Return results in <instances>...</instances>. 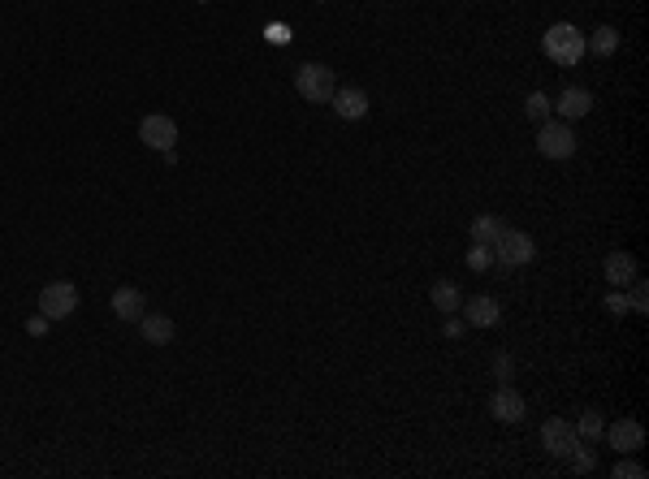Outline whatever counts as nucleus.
Masks as SVG:
<instances>
[{
	"label": "nucleus",
	"mask_w": 649,
	"mask_h": 479,
	"mask_svg": "<svg viewBox=\"0 0 649 479\" xmlns=\"http://www.w3.org/2000/svg\"><path fill=\"white\" fill-rule=\"evenodd\" d=\"M541 48H546V56L554 61V65H580L584 61V35L575 30L572 22H554L546 30V39H541Z\"/></svg>",
	"instance_id": "obj_1"
},
{
	"label": "nucleus",
	"mask_w": 649,
	"mask_h": 479,
	"mask_svg": "<svg viewBox=\"0 0 649 479\" xmlns=\"http://www.w3.org/2000/svg\"><path fill=\"white\" fill-rule=\"evenodd\" d=\"M295 91H299L307 104H329L333 91H338V82H333V70L321 65V61H307L295 70Z\"/></svg>",
	"instance_id": "obj_2"
},
{
	"label": "nucleus",
	"mask_w": 649,
	"mask_h": 479,
	"mask_svg": "<svg viewBox=\"0 0 649 479\" xmlns=\"http://www.w3.org/2000/svg\"><path fill=\"white\" fill-rule=\"evenodd\" d=\"M537 151H541L546 160H567V156H575V130L567 121L546 117L537 125Z\"/></svg>",
	"instance_id": "obj_3"
},
{
	"label": "nucleus",
	"mask_w": 649,
	"mask_h": 479,
	"mask_svg": "<svg viewBox=\"0 0 649 479\" xmlns=\"http://www.w3.org/2000/svg\"><path fill=\"white\" fill-rule=\"evenodd\" d=\"M489 251H494V264H502V268H520V264H528V260L537 255V242L528 238L524 229H502L498 242H494Z\"/></svg>",
	"instance_id": "obj_4"
},
{
	"label": "nucleus",
	"mask_w": 649,
	"mask_h": 479,
	"mask_svg": "<svg viewBox=\"0 0 649 479\" xmlns=\"http://www.w3.org/2000/svg\"><path fill=\"white\" fill-rule=\"evenodd\" d=\"M39 312L48 315V320H65V315L78 312V289L70 281H48V286L39 289Z\"/></svg>",
	"instance_id": "obj_5"
},
{
	"label": "nucleus",
	"mask_w": 649,
	"mask_h": 479,
	"mask_svg": "<svg viewBox=\"0 0 649 479\" xmlns=\"http://www.w3.org/2000/svg\"><path fill=\"white\" fill-rule=\"evenodd\" d=\"M139 139L156 151H174L177 147V121L165 117V113H148V117L139 121Z\"/></svg>",
	"instance_id": "obj_6"
},
{
	"label": "nucleus",
	"mask_w": 649,
	"mask_h": 479,
	"mask_svg": "<svg viewBox=\"0 0 649 479\" xmlns=\"http://www.w3.org/2000/svg\"><path fill=\"white\" fill-rule=\"evenodd\" d=\"M541 441H546L549 458H567L575 445H580L575 423H567V419H546V423H541Z\"/></svg>",
	"instance_id": "obj_7"
},
{
	"label": "nucleus",
	"mask_w": 649,
	"mask_h": 479,
	"mask_svg": "<svg viewBox=\"0 0 649 479\" xmlns=\"http://www.w3.org/2000/svg\"><path fill=\"white\" fill-rule=\"evenodd\" d=\"M601 436H606V441H610V449H619V454H636V449L645 445V428H641L636 419H627V415H624V419H615V423L601 432Z\"/></svg>",
	"instance_id": "obj_8"
},
{
	"label": "nucleus",
	"mask_w": 649,
	"mask_h": 479,
	"mask_svg": "<svg viewBox=\"0 0 649 479\" xmlns=\"http://www.w3.org/2000/svg\"><path fill=\"white\" fill-rule=\"evenodd\" d=\"M489 415H494L498 423H520V419H524V398H520V389L498 384L494 398H489Z\"/></svg>",
	"instance_id": "obj_9"
},
{
	"label": "nucleus",
	"mask_w": 649,
	"mask_h": 479,
	"mask_svg": "<svg viewBox=\"0 0 649 479\" xmlns=\"http://www.w3.org/2000/svg\"><path fill=\"white\" fill-rule=\"evenodd\" d=\"M463 312V320L472 324V329H494L502 320V307H498V298H485V294H476L468 307H459Z\"/></svg>",
	"instance_id": "obj_10"
},
{
	"label": "nucleus",
	"mask_w": 649,
	"mask_h": 479,
	"mask_svg": "<svg viewBox=\"0 0 649 479\" xmlns=\"http://www.w3.org/2000/svg\"><path fill=\"white\" fill-rule=\"evenodd\" d=\"M329 104H333V113H338L342 121H359L364 113H368V96H364L359 87H338Z\"/></svg>",
	"instance_id": "obj_11"
},
{
	"label": "nucleus",
	"mask_w": 649,
	"mask_h": 479,
	"mask_svg": "<svg viewBox=\"0 0 649 479\" xmlns=\"http://www.w3.org/2000/svg\"><path fill=\"white\" fill-rule=\"evenodd\" d=\"M148 312V298L139 294L134 286H122L117 294H113V315L117 320H125V324H139V315Z\"/></svg>",
	"instance_id": "obj_12"
},
{
	"label": "nucleus",
	"mask_w": 649,
	"mask_h": 479,
	"mask_svg": "<svg viewBox=\"0 0 649 479\" xmlns=\"http://www.w3.org/2000/svg\"><path fill=\"white\" fill-rule=\"evenodd\" d=\"M589 108H593V96L584 91V87H567L563 96L554 99V113L563 121H575V117H589Z\"/></svg>",
	"instance_id": "obj_13"
},
{
	"label": "nucleus",
	"mask_w": 649,
	"mask_h": 479,
	"mask_svg": "<svg viewBox=\"0 0 649 479\" xmlns=\"http://www.w3.org/2000/svg\"><path fill=\"white\" fill-rule=\"evenodd\" d=\"M139 333L148 346H169L174 341V320L169 315H156V312H143L139 315Z\"/></svg>",
	"instance_id": "obj_14"
},
{
	"label": "nucleus",
	"mask_w": 649,
	"mask_h": 479,
	"mask_svg": "<svg viewBox=\"0 0 649 479\" xmlns=\"http://www.w3.org/2000/svg\"><path fill=\"white\" fill-rule=\"evenodd\" d=\"M601 272H606V281H610L615 289H619V286H632V281H636V260H632L627 251H610Z\"/></svg>",
	"instance_id": "obj_15"
},
{
	"label": "nucleus",
	"mask_w": 649,
	"mask_h": 479,
	"mask_svg": "<svg viewBox=\"0 0 649 479\" xmlns=\"http://www.w3.org/2000/svg\"><path fill=\"white\" fill-rule=\"evenodd\" d=\"M428 298H433V307H437L442 315H454L459 307H463V294H459V286H454L450 277H442V281L433 286V294H428Z\"/></svg>",
	"instance_id": "obj_16"
},
{
	"label": "nucleus",
	"mask_w": 649,
	"mask_h": 479,
	"mask_svg": "<svg viewBox=\"0 0 649 479\" xmlns=\"http://www.w3.org/2000/svg\"><path fill=\"white\" fill-rule=\"evenodd\" d=\"M615 48H619V30L615 26H598L584 39V52H593V56H615Z\"/></svg>",
	"instance_id": "obj_17"
},
{
	"label": "nucleus",
	"mask_w": 649,
	"mask_h": 479,
	"mask_svg": "<svg viewBox=\"0 0 649 479\" xmlns=\"http://www.w3.org/2000/svg\"><path fill=\"white\" fill-rule=\"evenodd\" d=\"M502 229H506V225H502L498 216H489V212H480L472 220V242H480V246H494V242H498V234Z\"/></svg>",
	"instance_id": "obj_18"
},
{
	"label": "nucleus",
	"mask_w": 649,
	"mask_h": 479,
	"mask_svg": "<svg viewBox=\"0 0 649 479\" xmlns=\"http://www.w3.org/2000/svg\"><path fill=\"white\" fill-rule=\"evenodd\" d=\"M524 113H528L532 121H537V125H541L546 117H554V99H549L546 91H532V96L524 99Z\"/></svg>",
	"instance_id": "obj_19"
},
{
	"label": "nucleus",
	"mask_w": 649,
	"mask_h": 479,
	"mask_svg": "<svg viewBox=\"0 0 649 479\" xmlns=\"http://www.w3.org/2000/svg\"><path fill=\"white\" fill-rule=\"evenodd\" d=\"M601 432H606V423H601V415H598V410H584V415H580V423H575V436H584V441L593 445V441H598Z\"/></svg>",
	"instance_id": "obj_20"
},
{
	"label": "nucleus",
	"mask_w": 649,
	"mask_h": 479,
	"mask_svg": "<svg viewBox=\"0 0 649 479\" xmlns=\"http://www.w3.org/2000/svg\"><path fill=\"white\" fill-rule=\"evenodd\" d=\"M567 462H572L575 475H589V471L598 466V454H593V445H575L572 454H567Z\"/></svg>",
	"instance_id": "obj_21"
},
{
	"label": "nucleus",
	"mask_w": 649,
	"mask_h": 479,
	"mask_svg": "<svg viewBox=\"0 0 649 479\" xmlns=\"http://www.w3.org/2000/svg\"><path fill=\"white\" fill-rule=\"evenodd\" d=\"M627 312H636V315L649 312V289H645V281H641V277L632 281V294H627Z\"/></svg>",
	"instance_id": "obj_22"
},
{
	"label": "nucleus",
	"mask_w": 649,
	"mask_h": 479,
	"mask_svg": "<svg viewBox=\"0 0 649 479\" xmlns=\"http://www.w3.org/2000/svg\"><path fill=\"white\" fill-rule=\"evenodd\" d=\"M615 479H645V466H641L632 454H619V462H615Z\"/></svg>",
	"instance_id": "obj_23"
},
{
	"label": "nucleus",
	"mask_w": 649,
	"mask_h": 479,
	"mask_svg": "<svg viewBox=\"0 0 649 479\" xmlns=\"http://www.w3.org/2000/svg\"><path fill=\"white\" fill-rule=\"evenodd\" d=\"M489 264H494V251L480 246V242H472V251H468V268H472V272H485Z\"/></svg>",
	"instance_id": "obj_24"
},
{
	"label": "nucleus",
	"mask_w": 649,
	"mask_h": 479,
	"mask_svg": "<svg viewBox=\"0 0 649 479\" xmlns=\"http://www.w3.org/2000/svg\"><path fill=\"white\" fill-rule=\"evenodd\" d=\"M264 39H269V44H290L295 35H290V26L286 22H269L264 26Z\"/></svg>",
	"instance_id": "obj_25"
},
{
	"label": "nucleus",
	"mask_w": 649,
	"mask_h": 479,
	"mask_svg": "<svg viewBox=\"0 0 649 479\" xmlns=\"http://www.w3.org/2000/svg\"><path fill=\"white\" fill-rule=\"evenodd\" d=\"M48 324H52V320H48L44 312L30 315V320H26V333H30V337H44V333H48Z\"/></svg>",
	"instance_id": "obj_26"
},
{
	"label": "nucleus",
	"mask_w": 649,
	"mask_h": 479,
	"mask_svg": "<svg viewBox=\"0 0 649 479\" xmlns=\"http://www.w3.org/2000/svg\"><path fill=\"white\" fill-rule=\"evenodd\" d=\"M606 312H610V315H627V294H619V289H615V294L606 298Z\"/></svg>",
	"instance_id": "obj_27"
},
{
	"label": "nucleus",
	"mask_w": 649,
	"mask_h": 479,
	"mask_svg": "<svg viewBox=\"0 0 649 479\" xmlns=\"http://www.w3.org/2000/svg\"><path fill=\"white\" fill-rule=\"evenodd\" d=\"M463 329H468V320H459V315H446V324H442V333L454 341V337H463Z\"/></svg>",
	"instance_id": "obj_28"
},
{
	"label": "nucleus",
	"mask_w": 649,
	"mask_h": 479,
	"mask_svg": "<svg viewBox=\"0 0 649 479\" xmlns=\"http://www.w3.org/2000/svg\"><path fill=\"white\" fill-rule=\"evenodd\" d=\"M494 372H498V381H511V372H515V367H511V355H498V359H494Z\"/></svg>",
	"instance_id": "obj_29"
},
{
	"label": "nucleus",
	"mask_w": 649,
	"mask_h": 479,
	"mask_svg": "<svg viewBox=\"0 0 649 479\" xmlns=\"http://www.w3.org/2000/svg\"><path fill=\"white\" fill-rule=\"evenodd\" d=\"M321 4H329V0H321Z\"/></svg>",
	"instance_id": "obj_30"
}]
</instances>
